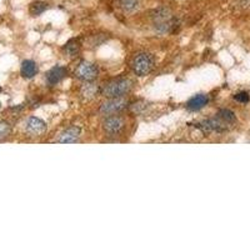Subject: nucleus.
Listing matches in <instances>:
<instances>
[{"label": "nucleus", "instance_id": "obj_4", "mask_svg": "<svg viewBox=\"0 0 250 250\" xmlns=\"http://www.w3.org/2000/svg\"><path fill=\"white\" fill-rule=\"evenodd\" d=\"M98 68L89 62H82L75 70V75L84 82H93L98 77Z\"/></svg>", "mask_w": 250, "mask_h": 250}, {"label": "nucleus", "instance_id": "obj_8", "mask_svg": "<svg viewBox=\"0 0 250 250\" xmlns=\"http://www.w3.org/2000/svg\"><path fill=\"white\" fill-rule=\"evenodd\" d=\"M208 103H209V98L207 95H204V94H198V95L193 97L187 103V108L191 111L200 110V109H203L207 105Z\"/></svg>", "mask_w": 250, "mask_h": 250}, {"label": "nucleus", "instance_id": "obj_12", "mask_svg": "<svg viewBox=\"0 0 250 250\" xmlns=\"http://www.w3.org/2000/svg\"><path fill=\"white\" fill-rule=\"evenodd\" d=\"M64 50H65V53L69 57H75L80 50L79 42H78L77 39H70L68 43L65 44V46H64Z\"/></svg>", "mask_w": 250, "mask_h": 250}, {"label": "nucleus", "instance_id": "obj_1", "mask_svg": "<svg viewBox=\"0 0 250 250\" xmlns=\"http://www.w3.org/2000/svg\"><path fill=\"white\" fill-rule=\"evenodd\" d=\"M133 83L131 80L125 79V78H120V79H113L108 82L103 88L102 94L105 98H123L125 94H128L130 91Z\"/></svg>", "mask_w": 250, "mask_h": 250}, {"label": "nucleus", "instance_id": "obj_7", "mask_svg": "<svg viewBox=\"0 0 250 250\" xmlns=\"http://www.w3.org/2000/svg\"><path fill=\"white\" fill-rule=\"evenodd\" d=\"M68 74V70L64 66H54V68H51L50 70L48 71V74H46V82L50 84V85H55L60 80H62L64 78L66 77Z\"/></svg>", "mask_w": 250, "mask_h": 250}, {"label": "nucleus", "instance_id": "obj_13", "mask_svg": "<svg viewBox=\"0 0 250 250\" xmlns=\"http://www.w3.org/2000/svg\"><path fill=\"white\" fill-rule=\"evenodd\" d=\"M99 93V88L95 84H85L82 89V95L86 99H93Z\"/></svg>", "mask_w": 250, "mask_h": 250}, {"label": "nucleus", "instance_id": "obj_14", "mask_svg": "<svg viewBox=\"0 0 250 250\" xmlns=\"http://www.w3.org/2000/svg\"><path fill=\"white\" fill-rule=\"evenodd\" d=\"M120 6L124 12H135L140 5V0H119Z\"/></svg>", "mask_w": 250, "mask_h": 250}, {"label": "nucleus", "instance_id": "obj_2", "mask_svg": "<svg viewBox=\"0 0 250 250\" xmlns=\"http://www.w3.org/2000/svg\"><path fill=\"white\" fill-rule=\"evenodd\" d=\"M133 71L138 77H145L148 75L154 68V57L149 53H142L137 55L131 62Z\"/></svg>", "mask_w": 250, "mask_h": 250}, {"label": "nucleus", "instance_id": "obj_5", "mask_svg": "<svg viewBox=\"0 0 250 250\" xmlns=\"http://www.w3.org/2000/svg\"><path fill=\"white\" fill-rule=\"evenodd\" d=\"M46 130V124L44 120L37 117H30L25 122V131L30 135H40Z\"/></svg>", "mask_w": 250, "mask_h": 250}, {"label": "nucleus", "instance_id": "obj_6", "mask_svg": "<svg viewBox=\"0 0 250 250\" xmlns=\"http://www.w3.org/2000/svg\"><path fill=\"white\" fill-rule=\"evenodd\" d=\"M124 125L125 123L124 120H123V118L113 115V117H108L104 120V123H103V128H104V130H105L106 133L117 134L123 130Z\"/></svg>", "mask_w": 250, "mask_h": 250}, {"label": "nucleus", "instance_id": "obj_9", "mask_svg": "<svg viewBox=\"0 0 250 250\" xmlns=\"http://www.w3.org/2000/svg\"><path fill=\"white\" fill-rule=\"evenodd\" d=\"M80 135V129L77 126H73V128L66 129L64 133H62L59 138H58V142L62 143V144H69V143H75L79 139Z\"/></svg>", "mask_w": 250, "mask_h": 250}, {"label": "nucleus", "instance_id": "obj_3", "mask_svg": "<svg viewBox=\"0 0 250 250\" xmlns=\"http://www.w3.org/2000/svg\"><path fill=\"white\" fill-rule=\"evenodd\" d=\"M128 105V100L124 98H111V99L106 100L105 103H103L100 106V113L110 115V114H117L119 111L124 110Z\"/></svg>", "mask_w": 250, "mask_h": 250}, {"label": "nucleus", "instance_id": "obj_18", "mask_svg": "<svg viewBox=\"0 0 250 250\" xmlns=\"http://www.w3.org/2000/svg\"><path fill=\"white\" fill-rule=\"evenodd\" d=\"M0 91H1V88H0Z\"/></svg>", "mask_w": 250, "mask_h": 250}, {"label": "nucleus", "instance_id": "obj_15", "mask_svg": "<svg viewBox=\"0 0 250 250\" xmlns=\"http://www.w3.org/2000/svg\"><path fill=\"white\" fill-rule=\"evenodd\" d=\"M48 9V4L42 3V1H35V3L30 4V8H29V12L33 17H38V15L43 14Z\"/></svg>", "mask_w": 250, "mask_h": 250}, {"label": "nucleus", "instance_id": "obj_17", "mask_svg": "<svg viewBox=\"0 0 250 250\" xmlns=\"http://www.w3.org/2000/svg\"><path fill=\"white\" fill-rule=\"evenodd\" d=\"M234 99H235L236 102H239V103L247 104V103L250 100V97H249V94H248L247 91H240V93H238V94H235V95H234Z\"/></svg>", "mask_w": 250, "mask_h": 250}, {"label": "nucleus", "instance_id": "obj_11", "mask_svg": "<svg viewBox=\"0 0 250 250\" xmlns=\"http://www.w3.org/2000/svg\"><path fill=\"white\" fill-rule=\"evenodd\" d=\"M216 117L220 120H223L224 123H227L228 125L234 124L236 120L234 113L231 110H229V109H222V110H219L218 114H216Z\"/></svg>", "mask_w": 250, "mask_h": 250}, {"label": "nucleus", "instance_id": "obj_16", "mask_svg": "<svg viewBox=\"0 0 250 250\" xmlns=\"http://www.w3.org/2000/svg\"><path fill=\"white\" fill-rule=\"evenodd\" d=\"M10 133H12V126H10V124H9L8 122H0V142H3L4 139H6V138L10 135Z\"/></svg>", "mask_w": 250, "mask_h": 250}, {"label": "nucleus", "instance_id": "obj_10", "mask_svg": "<svg viewBox=\"0 0 250 250\" xmlns=\"http://www.w3.org/2000/svg\"><path fill=\"white\" fill-rule=\"evenodd\" d=\"M38 73V65L37 62L33 60H24L21 62V68H20V74L23 75L26 79H31L34 78Z\"/></svg>", "mask_w": 250, "mask_h": 250}]
</instances>
